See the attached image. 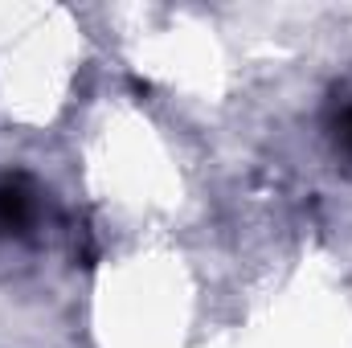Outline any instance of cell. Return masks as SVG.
Wrapping results in <instances>:
<instances>
[{
  "label": "cell",
  "mask_w": 352,
  "mask_h": 348,
  "mask_svg": "<svg viewBox=\"0 0 352 348\" xmlns=\"http://www.w3.org/2000/svg\"><path fill=\"white\" fill-rule=\"evenodd\" d=\"M29 217H33V193L25 188V180H0V234L29 226Z\"/></svg>",
  "instance_id": "obj_1"
},
{
  "label": "cell",
  "mask_w": 352,
  "mask_h": 348,
  "mask_svg": "<svg viewBox=\"0 0 352 348\" xmlns=\"http://www.w3.org/2000/svg\"><path fill=\"white\" fill-rule=\"evenodd\" d=\"M332 140H336V148L352 160V98L344 102V107L332 111Z\"/></svg>",
  "instance_id": "obj_2"
}]
</instances>
